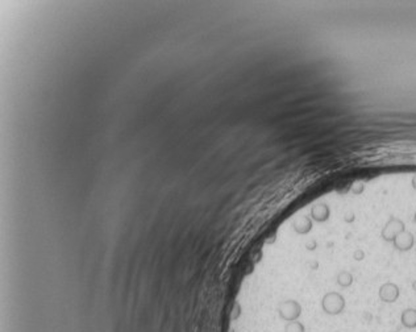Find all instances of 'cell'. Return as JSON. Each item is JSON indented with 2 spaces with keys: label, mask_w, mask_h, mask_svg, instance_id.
<instances>
[{
  "label": "cell",
  "mask_w": 416,
  "mask_h": 332,
  "mask_svg": "<svg viewBox=\"0 0 416 332\" xmlns=\"http://www.w3.org/2000/svg\"><path fill=\"white\" fill-rule=\"evenodd\" d=\"M321 308L328 315L341 314L345 308L344 296L336 291H329L321 299Z\"/></svg>",
  "instance_id": "obj_1"
},
{
  "label": "cell",
  "mask_w": 416,
  "mask_h": 332,
  "mask_svg": "<svg viewBox=\"0 0 416 332\" xmlns=\"http://www.w3.org/2000/svg\"><path fill=\"white\" fill-rule=\"evenodd\" d=\"M278 315L282 320L291 321L298 320L299 316L302 315V306L299 304V302L294 299H286L282 300L281 303L278 304Z\"/></svg>",
  "instance_id": "obj_2"
},
{
  "label": "cell",
  "mask_w": 416,
  "mask_h": 332,
  "mask_svg": "<svg viewBox=\"0 0 416 332\" xmlns=\"http://www.w3.org/2000/svg\"><path fill=\"white\" fill-rule=\"evenodd\" d=\"M403 229H404V225H403L402 221L398 220V219H391L384 227L382 236H383L384 240H394L399 233L403 232Z\"/></svg>",
  "instance_id": "obj_3"
},
{
  "label": "cell",
  "mask_w": 416,
  "mask_h": 332,
  "mask_svg": "<svg viewBox=\"0 0 416 332\" xmlns=\"http://www.w3.org/2000/svg\"><path fill=\"white\" fill-rule=\"evenodd\" d=\"M399 296V289L398 286L394 283H384L383 286H380L379 289V298L380 300H383L386 303H392L398 299Z\"/></svg>",
  "instance_id": "obj_4"
},
{
  "label": "cell",
  "mask_w": 416,
  "mask_h": 332,
  "mask_svg": "<svg viewBox=\"0 0 416 332\" xmlns=\"http://www.w3.org/2000/svg\"><path fill=\"white\" fill-rule=\"evenodd\" d=\"M329 215H331V210L328 207V204L325 203H319L315 204L312 208H311V219L317 223H324L329 219Z\"/></svg>",
  "instance_id": "obj_5"
},
{
  "label": "cell",
  "mask_w": 416,
  "mask_h": 332,
  "mask_svg": "<svg viewBox=\"0 0 416 332\" xmlns=\"http://www.w3.org/2000/svg\"><path fill=\"white\" fill-rule=\"evenodd\" d=\"M395 246L400 250H408L413 244V237L408 232H400L394 239Z\"/></svg>",
  "instance_id": "obj_6"
},
{
  "label": "cell",
  "mask_w": 416,
  "mask_h": 332,
  "mask_svg": "<svg viewBox=\"0 0 416 332\" xmlns=\"http://www.w3.org/2000/svg\"><path fill=\"white\" fill-rule=\"evenodd\" d=\"M400 321L405 328H416V308H407L400 315Z\"/></svg>",
  "instance_id": "obj_7"
},
{
  "label": "cell",
  "mask_w": 416,
  "mask_h": 332,
  "mask_svg": "<svg viewBox=\"0 0 416 332\" xmlns=\"http://www.w3.org/2000/svg\"><path fill=\"white\" fill-rule=\"evenodd\" d=\"M285 332H306V327L303 323L298 320H291V321H286L285 324Z\"/></svg>",
  "instance_id": "obj_8"
},
{
  "label": "cell",
  "mask_w": 416,
  "mask_h": 332,
  "mask_svg": "<svg viewBox=\"0 0 416 332\" xmlns=\"http://www.w3.org/2000/svg\"><path fill=\"white\" fill-rule=\"evenodd\" d=\"M353 282V277L349 271H341L337 275V283L341 287H349Z\"/></svg>",
  "instance_id": "obj_9"
},
{
  "label": "cell",
  "mask_w": 416,
  "mask_h": 332,
  "mask_svg": "<svg viewBox=\"0 0 416 332\" xmlns=\"http://www.w3.org/2000/svg\"><path fill=\"white\" fill-rule=\"evenodd\" d=\"M412 287H413V290H416V281L412 283Z\"/></svg>",
  "instance_id": "obj_10"
},
{
  "label": "cell",
  "mask_w": 416,
  "mask_h": 332,
  "mask_svg": "<svg viewBox=\"0 0 416 332\" xmlns=\"http://www.w3.org/2000/svg\"><path fill=\"white\" fill-rule=\"evenodd\" d=\"M415 221H416V214H415Z\"/></svg>",
  "instance_id": "obj_11"
},
{
  "label": "cell",
  "mask_w": 416,
  "mask_h": 332,
  "mask_svg": "<svg viewBox=\"0 0 416 332\" xmlns=\"http://www.w3.org/2000/svg\"><path fill=\"white\" fill-rule=\"evenodd\" d=\"M391 332H396V331H391Z\"/></svg>",
  "instance_id": "obj_12"
}]
</instances>
